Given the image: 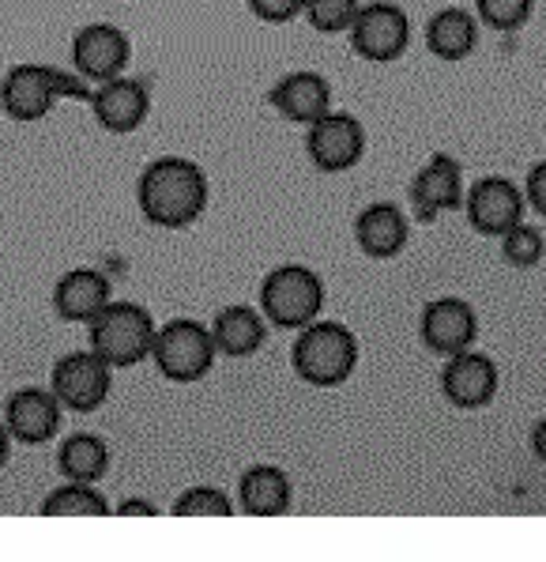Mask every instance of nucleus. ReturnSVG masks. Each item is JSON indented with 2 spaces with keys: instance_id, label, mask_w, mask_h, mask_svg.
I'll return each mask as SVG.
<instances>
[{
  "instance_id": "obj_18",
  "label": "nucleus",
  "mask_w": 546,
  "mask_h": 562,
  "mask_svg": "<svg viewBox=\"0 0 546 562\" xmlns=\"http://www.w3.org/2000/svg\"><path fill=\"white\" fill-rule=\"evenodd\" d=\"M114 299L110 295V280L94 268H72L57 280L54 288V314L60 322H94L102 306Z\"/></svg>"
},
{
  "instance_id": "obj_30",
  "label": "nucleus",
  "mask_w": 546,
  "mask_h": 562,
  "mask_svg": "<svg viewBox=\"0 0 546 562\" xmlns=\"http://www.w3.org/2000/svg\"><path fill=\"white\" fill-rule=\"evenodd\" d=\"M527 201L535 204V212L546 215V162H539V167L527 175Z\"/></svg>"
},
{
  "instance_id": "obj_10",
  "label": "nucleus",
  "mask_w": 546,
  "mask_h": 562,
  "mask_svg": "<svg viewBox=\"0 0 546 562\" xmlns=\"http://www.w3.org/2000/svg\"><path fill=\"white\" fill-rule=\"evenodd\" d=\"M128 57H133V42L114 23H87L72 38V65L83 80L102 83L125 76Z\"/></svg>"
},
{
  "instance_id": "obj_11",
  "label": "nucleus",
  "mask_w": 546,
  "mask_h": 562,
  "mask_svg": "<svg viewBox=\"0 0 546 562\" xmlns=\"http://www.w3.org/2000/svg\"><path fill=\"white\" fill-rule=\"evenodd\" d=\"M87 102H91L94 121L114 136L136 133L147 121V114H151V94H147V88L140 80H125V76L102 80Z\"/></svg>"
},
{
  "instance_id": "obj_31",
  "label": "nucleus",
  "mask_w": 546,
  "mask_h": 562,
  "mask_svg": "<svg viewBox=\"0 0 546 562\" xmlns=\"http://www.w3.org/2000/svg\"><path fill=\"white\" fill-rule=\"evenodd\" d=\"M117 514L121 517H147V521H151V517L159 514V509H155L151 503H144V498H128V503H121Z\"/></svg>"
},
{
  "instance_id": "obj_22",
  "label": "nucleus",
  "mask_w": 546,
  "mask_h": 562,
  "mask_svg": "<svg viewBox=\"0 0 546 562\" xmlns=\"http://www.w3.org/2000/svg\"><path fill=\"white\" fill-rule=\"evenodd\" d=\"M475 42H479V27H475V20L467 12H460V8H445V12H437L426 27L430 54L441 57V60L471 57Z\"/></svg>"
},
{
  "instance_id": "obj_13",
  "label": "nucleus",
  "mask_w": 546,
  "mask_h": 562,
  "mask_svg": "<svg viewBox=\"0 0 546 562\" xmlns=\"http://www.w3.org/2000/svg\"><path fill=\"white\" fill-rule=\"evenodd\" d=\"M4 427L12 442L42 446L54 442L60 430V401L54 389H20L4 404Z\"/></svg>"
},
{
  "instance_id": "obj_24",
  "label": "nucleus",
  "mask_w": 546,
  "mask_h": 562,
  "mask_svg": "<svg viewBox=\"0 0 546 562\" xmlns=\"http://www.w3.org/2000/svg\"><path fill=\"white\" fill-rule=\"evenodd\" d=\"M42 517H110V506H106V498L94 491V483L68 480L65 487L46 495Z\"/></svg>"
},
{
  "instance_id": "obj_21",
  "label": "nucleus",
  "mask_w": 546,
  "mask_h": 562,
  "mask_svg": "<svg viewBox=\"0 0 546 562\" xmlns=\"http://www.w3.org/2000/svg\"><path fill=\"white\" fill-rule=\"evenodd\" d=\"M212 340L215 351L230 359H249L264 344V317L249 306H227L219 310V317L212 322Z\"/></svg>"
},
{
  "instance_id": "obj_6",
  "label": "nucleus",
  "mask_w": 546,
  "mask_h": 562,
  "mask_svg": "<svg viewBox=\"0 0 546 562\" xmlns=\"http://www.w3.org/2000/svg\"><path fill=\"white\" fill-rule=\"evenodd\" d=\"M215 356L219 351H215L212 328H204L201 322H189V317L159 325L151 344V359L159 367V374L178 385L201 382L207 370H212Z\"/></svg>"
},
{
  "instance_id": "obj_17",
  "label": "nucleus",
  "mask_w": 546,
  "mask_h": 562,
  "mask_svg": "<svg viewBox=\"0 0 546 562\" xmlns=\"http://www.w3.org/2000/svg\"><path fill=\"white\" fill-rule=\"evenodd\" d=\"M411 201L422 223H433L441 212L460 207V162L448 155H433L411 181Z\"/></svg>"
},
{
  "instance_id": "obj_16",
  "label": "nucleus",
  "mask_w": 546,
  "mask_h": 562,
  "mask_svg": "<svg viewBox=\"0 0 546 562\" xmlns=\"http://www.w3.org/2000/svg\"><path fill=\"white\" fill-rule=\"evenodd\" d=\"M268 102L294 125H314L332 110V88L320 72H291L268 91Z\"/></svg>"
},
{
  "instance_id": "obj_32",
  "label": "nucleus",
  "mask_w": 546,
  "mask_h": 562,
  "mask_svg": "<svg viewBox=\"0 0 546 562\" xmlns=\"http://www.w3.org/2000/svg\"><path fill=\"white\" fill-rule=\"evenodd\" d=\"M532 449H535V457L546 464V419L543 423H535V430H532Z\"/></svg>"
},
{
  "instance_id": "obj_29",
  "label": "nucleus",
  "mask_w": 546,
  "mask_h": 562,
  "mask_svg": "<svg viewBox=\"0 0 546 562\" xmlns=\"http://www.w3.org/2000/svg\"><path fill=\"white\" fill-rule=\"evenodd\" d=\"M249 12L264 23H291L302 15V0H249Z\"/></svg>"
},
{
  "instance_id": "obj_27",
  "label": "nucleus",
  "mask_w": 546,
  "mask_h": 562,
  "mask_svg": "<svg viewBox=\"0 0 546 562\" xmlns=\"http://www.w3.org/2000/svg\"><path fill=\"white\" fill-rule=\"evenodd\" d=\"M543 235L535 227H524V223H516L513 231H505L501 235V254H505L509 265L516 268H532L543 261Z\"/></svg>"
},
{
  "instance_id": "obj_12",
  "label": "nucleus",
  "mask_w": 546,
  "mask_h": 562,
  "mask_svg": "<svg viewBox=\"0 0 546 562\" xmlns=\"http://www.w3.org/2000/svg\"><path fill=\"white\" fill-rule=\"evenodd\" d=\"M441 393L453 408H482L498 393V367L482 351H456L441 370Z\"/></svg>"
},
{
  "instance_id": "obj_15",
  "label": "nucleus",
  "mask_w": 546,
  "mask_h": 562,
  "mask_svg": "<svg viewBox=\"0 0 546 562\" xmlns=\"http://www.w3.org/2000/svg\"><path fill=\"white\" fill-rule=\"evenodd\" d=\"M467 220L479 235H505L524 215V196L509 178H482L467 193Z\"/></svg>"
},
{
  "instance_id": "obj_33",
  "label": "nucleus",
  "mask_w": 546,
  "mask_h": 562,
  "mask_svg": "<svg viewBox=\"0 0 546 562\" xmlns=\"http://www.w3.org/2000/svg\"><path fill=\"white\" fill-rule=\"evenodd\" d=\"M8 453H12V435H8V427L0 423V469L8 464Z\"/></svg>"
},
{
  "instance_id": "obj_9",
  "label": "nucleus",
  "mask_w": 546,
  "mask_h": 562,
  "mask_svg": "<svg viewBox=\"0 0 546 562\" xmlns=\"http://www.w3.org/2000/svg\"><path fill=\"white\" fill-rule=\"evenodd\" d=\"M306 155L317 170H325V175L351 170L354 162L366 155V128H362L359 117L328 110L325 117H317L314 125H309Z\"/></svg>"
},
{
  "instance_id": "obj_26",
  "label": "nucleus",
  "mask_w": 546,
  "mask_h": 562,
  "mask_svg": "<svg viewBox=\"0 0 546 562\" xmlns=\"http://www.w3.org/2000/svg\"><path fill=\"white\" fill-rule=\"evenodd\" d=\"M234 503L215 487H189L173 503V517H230Z\"/></svg>"
},
{
  "instance_id": "obj_14",
  "label": "nucleus",
  "mask_w": 546,
  "mask_h": 562,
  "mask_svg": "<svg viewBox=\"0 0 546 562\" xmlns=\"http://www.w3.org/2000/svg\"><path fill=\"white\" fill-rule=\"evenodd\" d=\"M419 333L430 351L448 359L475 344V336H479V317H475V310L467 306L464 299H437L422 310Z\"/></svg>"
},
{
  "instance_id": "obj_8",
  "label": "nucleus",
  "mask_w": 546,
  "mask_h": 562,
  "mask_svg": "<svg viewBox=\"0 0 546 562\" xmlns=\"http://www.w3.org/2000/svg\"><path fill=\"white\" fill-rule=\"evenodd\" d=\"M407 42H411V23H407L400 4L374 0V4L359 8V15L351 23V49L362 60L388 65V60L403 57Z\"/></svg>"
},
{
  "instance_id": "obj_2",
  "label": "nucleus",
  "mask_w": 546,
  "mask_h": 562,
  "mask_svg": "<svg viewBox=\"0 0 546 562\" xmlns=\"http://www.w3.org/2000/svg\"><path fill=\"white\" fill-rule=\"evenodd\" d=\"M294 374L317 389H335L359 367V336L340 322H309L291 348Z\"/></svg>"
},
{
  "instance_id": "obj_7",
  "label": "nucleus",
  "mask_w": 546,
  "mask_h": 562,
  "mask_svg": "<svg viewBox=\"0 0 546 562\" xmlns=\"http://www.w3.org/2000/svg\"><path fill=\"white\" fill-rule=\"evenodd\" d=\"M49 389L60 401V408L68 412H94L106 404L110 389H114V367L102 356L87 351H72V356L54 362V374H49Z\"/></svg>"
},
{
  "instance_id": "obj_25",
  "label": "nucleus",
  "mask_w": 546,
  "mask_h": 562,
  "mask_svg": "<svg viewBox=\"0 0 546 562\" xmlns=\"http://www.w3.org/2000/svg\"><path fill=\"white\" fill-rule=\"evenodd\" d=\"M359 8H362L359 0H302V15H306L309 27L320 34L351 31Z\"/></svg>"
},
{
  "instance_id": "obj_23",
  "label": "nucleus",
  "mask_w": 546,
  "mask_h": 562,
  "mask_svg": "<svg viewBox=\"0 0 546 562\" xmlns=\"http://www.w3.org/2000/svg\"><path fill=\"white\" fill-rule=\"evenodd\" d=\"M57 469L65 480L99 483L110 469V449L102 438H94V435H72L68 442H60Z\"/></svg>"
},
{
  "instance_id": "obj_1",
  "label": "nucleus",
  "mask_w": 546,
  "mask_h": 562,
  "mask_svg": "<svg viewBox=\"0 0 546 562\" xmlns=\"http://www.w3.org/2000/svg\"><path fill=\"white\" fill-rule=\"evenodd\" d=\"M212 186L207 175L193 159L181 155H162L147 162L140 181H136V204L151 227L162 231H185L204 215Z\"/></svg>"
},
{
  "instance_id": "obj_4",
  "label": "nucleus",
  "mask_w": 546,
  "mask_h": 562,
  "mask_svg": "<svg viewBox=\"0 0 546 562\" xmlns=\"http://www.w3.org/2000/svg\"><path fill=\"white\" fill-rule=\"evenodd\" d=\"M57 99H91V91L49 65H12L0 80V110L12 121H42Z\"/></svg>"
},
{
  "instance_id": "obj_20",
  "label": "nucleus",
  "mask_w": 546,
  "mask_h": 562,
  "mask_svg": "<svg viewBox=\"0 0 546 562\" xmlns=\"http://www.w3.org/2000/svg\"><path fill=\"white\" fill-rule=\"evenodd\" d=\"M238 503L249 517H280L291 509V480L275 464H253L238 483Z\"/></svg>"
},
{
  "instance_id": "obj_3",
  "label": "nucleus",
  "mask_w": 546,
  "mask_h": 562,
  "mask_svg": "<svg viewBox=\"0 0 546 562\" xmlns=\"http://www.w3.org/2000/svg\"><path fill=\"white\" fill-rule=\"evenodd\" d=\"M87 328H91V351L106 359L114 370L140 367L144 359H151V344L155 333H159L155 317L144 306L114 299L102 306V314L94 322H87Z\"/></svg>"
},
{
  "instance_id": "obj_28",
  "label": "nucleus",
  "mask_w": 546,
  "mask_h": 562,
  "mask_svg": "<svg viewBox=\"0 0 546 562\" xmlns=\"http://www.w3.org/2000/svg\"><path fill=\"white\" fill-rule=\"evenodd\" d=\"M532 15V0H479V20L493 31H516Z\"/></svg>"
},
{
  "instance_id": "obj_19",
  "label": "nucleus",
  "mask_w": 546,
  "mask_h": 562,
  "mask_svg": "<svg viewBox=\"0 0 546 562\" xmlns=\"http://www.w3.org/2000/svg\"><path fill=\"white\" fill-rule=\"evenodd\" d=\"M354 238H359L362 254L377 257V261H385V257H396L407 246V220H403V212L396 204H385V201L362 207L359 220H354Z\"/></svg>"
},
{
  "instance_id": "obj_5",
  "label": "nucleus",
  "mask_w": 546,
  "mask_h": 562,
  "mask_svg": "<svg viewBox=\"0 0 546 562\" xmlns=\"http://www.w3.org/2000/svg\"><path fill=\"white\" fill-rule=\"evenodd\" d=\"M260 306L264 317L280 328H306L325 310V283L314 268L283 265L264 276L260 283Z\"/></svg>"
}]
</instances>
